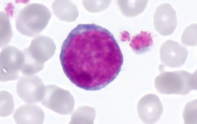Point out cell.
I'll return each instance as SVG.
<instances>
[{
    "instance_id": "obj_1",
    "label": "cell",
    "mask_w": 197,
    "mask_h": 124,
    "mask_svg": "<svg viewBox=\"0 0 197 124\" xmlns=\"http://www.w3.org/2000/svg\"><path fill=\"white\" fill-rule=\"evenodd\" d=\"M59 58L70 81L87 91L100 90L112 82L123 62L114 35L94 23L79 24L72 30L62 43Z\"/></svg>"
},
{
    "instance_id": "obj_2",
    "label": "cell",
    "mask_w": 197,
    "mask_h": 124,
    "mask_svg": "<svg viewBox=\"0 0 197 124\" xmlns=\"http://www.w3.org/2000/svg\"><path fill=\"white\" fill-rule=\"evenodd\" d=\"M55 49V43L49 37L42 35L33 39L30 45L23 51L24 62L22 74L34 75L42 70L45 63L53 56Z\"/></svg>"
},
{
    "instance_id": "obj_3",
    "label": "cell",
    "mask_w": 197,
    "mask_h": 124,
    "mask_svg": "<svg viewBox=\"0 0 197 124\" xmlns=\"http://www.w3.org/2000/svg\"><path fill=\"white\" fill-rule=\"evenodd\" d=\"M161 73L155 78V89L160 93L186 95L197 90V72L191 73L184 70L163 71L159 67Z\"/></svg>"
},
{
    "instance_id": "obj_4",
    "label": "cell",
    "mask_w": 197,
    "mask_h": 124,
    "mask_svg": "<svg viewBox=\"0 0 197 124\" xmlns=\"http://www.w3.org/2000/svg\"><path fill=\"white\" fill-rule=\"evenodd\" d=\"M51 16L50 10L44 5L36 3L29 4L17 15L16 28L23 35L35 36L45 29Z\"/></svg>"
},
{
    "instance_id": "obj_5",
    "label": "cell",
    "mask_w": 197,
    "mask_h": 124,
    "mask_svg": "<svg viewBox=\"0 0 197 124\" xmlns=\"http://www.w3.org/2000/svg\"><path fill=\"white\" fill-rule=\"evenodd\" d=\"M0 59L1 81L17 79L24 62L23 51L15 46H7L1 50Z\"/></svg>"
},
{
    "instance_id": "obj_6",
    "label": "cell",
    "mask_w": 197,
    "mask_h": 124,
    "mask_svg": "<svg viewBox=\"0 0 197 124\" xmlns=\"http://www.w3.org/2000/svg\"><path fill=\"white\" fill-rule=\"evenodd\" d=\"M73 97L68 91L54 85L45 86L41 104L55 112L62 115L69 114L74 106Z\"/></svg>"
},
{
    "instance_id": "obj_7",
    "label": "cell",
    "mask_w": 197,
    "mask_h": 124,
    "mask_svg": "<svg viewBox=\"0 0 197 124\" xmlns=\"http://www.w3.org/2000/svg\"><path fill=\"white\" fill-rule=\"evenodd\" d=\"M45 86L38 76L23 75L17 83L16 91L24 102L28 104L36 103L41 102Z\"/></svg>"
},
{
    "instance_id": "obj_8",
    "label": "cell",
    "mask_w": 197,
    "mask_h": 124,
    "mask_svg": "<svg viewBox=\"0 0 197 124\" xmlns=\"http://www.w3.org/2000/svg\"><path fill=\"white\" fill-rule=\"evenodd\" d=\"M160 58L163 65L172 68L180 67L185 63L188 56L186 48L176 41L171 40L162 45Z\"/></svg>"
},
{
    "instance_id": "obj_9",
    "label": "cell",
    "mask_w": 197,
    "mask_h": 124,
    "mask_svg": "<svg viewBox=\"0 0 197 124\" xmlns=\"http://www.w3.org/2000/svg\"><path fill=\"white\" fill-rule=\"evenodd\" d=\"M153 19L156 30L163 36L172 34L177 25L176 11L169 3L162 4L157 7Z\"/></svg>"
},
{
    "instance_id": "obj_10",
    "label": "cell",
    "mask_w": 197,
    "mask_h": 124,
    "mask_svg": "<svg viewBox=\"0 0 197 124\" xmlns=\"http://www.w3.org/2000/svg\"><path fill=\"white\" fill-rule=\"evenodd\" d=\"M138 113L141 119L145 123H154L161 118L163 108L159 98L154 94L143 97L137 105Z\"/></svg>"
},
{
    "instance_id": "obj_11",
    "label": "cell",
    "mask_w": 197,
    "mask_h": 124,
    "mask_svg": "<svg viewBox=\"0 0 197 124\" xmlns=\"http://www.w3.org/2000/svg\"><path fill=\"white\" fill-rule=\"evenodd\" d=\"M52 7L54 15L61 20L74 21L78 15L76 6L71 1L56 0L53 3Z\"/></svg>"
},
{
    "instance_id": "obj_12",
    "label": "cell",
    "mask_w": 197,
    "mask_h": 124,
    "mask_svg": "<svg viewBox=\"0 0 197 124\" xmlns=\"http://www.w3.org/2000/svg\"><path fill=\"white\" fill-rule=\"evenodd\" d=\"M28 104L24 105L18 109L14 117L16 121H39V119H44V113L42 110L36 105Z\"/></svg>"
},
{
    "instance_id": "obj_13",
    "label": "cell",
    "mask_w": 197,
    "mask_h": 124,
    "mask_svg": "<svg viewBox=\"0 0 197 124\" xmlns=\"http://www.w3.org/2000/svg\"><path fill=\"white\" fill-rule=\"evenodd\" d=\"M153 43L151 33L141 31L133 37L129 45L135 53L141 54L149 50Z\"/></svg>"
},
{
    "instance_id": "obj_14",
    "label": "cell",
    "mask_w": 197,
    "mask_h": 124,
    "mask_svg": "<svg viewBox=\"0 0 197 124\" xmlns=\"http://www.w3.org/2000/svg\"><path fill=\"white\" fill-rule=\"evenodd\" d=\"M148 1L147 0L125 1V11L123 13L127 16H136L144 11Z\"/></svg>"
},
{
    "instance_id": "obj_15",
    "label": "cell",
    "mask_w": 197,
    "mask_h": 124,
    "mask_svg": "<svg viewBox=\"0 0 197 124\" xmlns=\"http://www.w3.org/2000/svg\"><path fill=\"white\" fill-rule=\"evenodd\" d=\"M181 40L184 44L188 46L197 45V24H193L186 28L182 36Z\"/></svg>"
},
{
    "instance_id": "obj_16",
    "label": "cell",
    "mask_w": 197,
    "mask_h": 124,
    "mask_svg": "<svg viewBox=\"0 0 197 124\" xmlns=\"http://www.w3.org/2000/svg\"><path fill=\"white\" fill-rule=\"evenodd\" d=\"M121 34V40L122 41H125L127 40L129 41L130 40V37L129 33L126 31L122 32Z\"/></svg>"
}]
</instances>
